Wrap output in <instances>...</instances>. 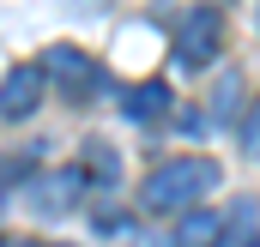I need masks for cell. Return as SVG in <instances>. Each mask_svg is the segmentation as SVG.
<instances>
[{
    "label": "cell",
    "mask_w": 260,
    "mask_h": 247,
    "mask_svg": "<svg viewBox=\"0 0 260 247\" xmlns=\"http://www.w3.org/2000/svg\"><path fill=\"white\" fill-rule=\"evenodd\" d=\"M212 181H218V169H212L206 157H182V163H164L157 175H145L139 199H145V211L182 217V211L200 205V193H212Z\"/></svg>",
    "instance_id": "obj_1"
},
{
    "label": "cell",
    "mask_w": 260,
    "mask_h": 247,
    "mask_svg": "<svg viewBox=\"0 0 260 247\" xmlns=\"http://www.w3.org/2000/svg\"><path fill=\"white\" fill-rule=\"evenodd\" d=\"M218 49H224V18H218V6H194V12L182 18L176 61L182 66H206V61H218Z\"/></svg>",
    "instance_id": "obj_2"
},
{
    "label": "cell",
    "mask_w": 260,
    "mask_h": 247,
    "mask_svg": "<svg viewBox=\"0 0 260 247\" xmlns=\"http://www.w3.org/2000/svg\"><path fill=\"white\" fill-rule=\"evenodd\" d=\"M37 103H43V66H12L0 78V115L6 121H24Z\"/></svg>",
    "instance_id": "obj_3"
},
{
    "label": "cell",
    "mask_w": 260,
    "mask_h": 247,
    "mask_svg": "<svg viewBox=\"0 0 260 247\" xmlns=\"http://www.w3.org/2000/svg\"><path fill=\"white\" fill-rule=\"evenodd\" d=\"M121 109H127V121H133V127L164 121V115H170V85H164V78H145V85H133Z\"/></svg>",
    "instance_id": "obj_4"
},
{
    "label": "cell",
    "mask_w": 260,
    "mask_h": 247,
    "mask_svg": "<svg viewBox=\"0 0 260 247\" xmlns=\"http://www.w3.org/2000/svg\"><path fill=\"white\" fill-rule=\"evenodd\" d=\"M85 193V175L79 169H55V175H37V187H30V199L43 205V211H67L73 199Z\"/></svg>",
    "instance_id": "obj_5"
},
{
    "label": "cell",
    "mask_w": 260,
    "mask_h": 247,
    "mask_svg": "<svg viewBox=\"0 0 260 247\" xmlns=\"http://www.w3.org/2000/svg\"><path fill=\"white\" fill-rule=\"evenodd\" d=\"M218 223H224V217H212V211H182V223H176V247H212L218 241V235H224V229H218Z\"/></svg>",
    "instance_id": "obj_6"
},
{
    "label": "cell",
    "mask_w": 260,
    "mask_h": 247,
    "mask_svg": "<svg viewBox=\"0 0 260 247\" xmlns=\"http://www.w3.org/2000/svg\"><path fill=\"white\" fill-rule=\"evenodd\" d=\"M242 151H248V157H260V97H254V109L242 115Z\"/></svg>",
    "instance_id": "obj_7"
}]
</instances>
